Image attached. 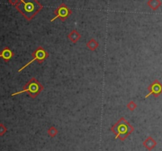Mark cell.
I'll return each instance as SVG.
<instances>
[{
	"label": "cell",
	"mask_w": 162,
	"mask_h": 151,
	"mask_svg": "<svg viewBox=\"0 0 162 151\" xmlns=\"http://www.w3.org/2000/svg\"><path fill=\"white\" fill-rule=\"evenodd\" d=\"M71 10L65 5V4H61L55 11L56 16L51 20V22H54L56 18H61L62 21H65L70 15H71Z\"/></svg>",
	"instance_id": "cell-6"
},
{
	"label": "cell",
	"mask_w": 162,
	"mask_h": 151,
	"mask_svg": "<svg viewBox=\"0 0 162 151\" xmlns=\"http://www.w3.org/2000/svg\"><path fill=\"white\" fill-rule=\"evenodd\" d=\"M43 89H44V86H42L41 83L35 78H32L25 85L22 90L14 93V94H11V96L14 97L18 95V94H23V93H27L30 97L34 99L41 93Z\"/></svg>",
	"instance_id": "cell-3"
},
{
	"label": "cell",
	"mask_w": 162,
	"mask_h": 151,
	"mask_svg": "<svg viewBox=\"0 0 162 151\" xmlns=\"http://www.w3.org/2000/svg\"><path fill=\"white\" fill-rule=\"evenodd\" d=\"M68 38L73 44H76L81 38V34L77 30H72L68 35Z\"/></svg>",
	"instance_id": "cell-9"
},
{
	"label": "cell",
	"mask_w": 162,
	"mask_h": 151,
	"mask_svg": "<svg viewBox=\"0 0 162 151\" xmlns=\"http://www.w3.org/2000/svg\"><path fill=\"white\" fill-rule=\"evenodd\" d=\"M147 4L153 10H157L161 6L162 3L161 0H149Z\"/></svg>",
	"instance_id": "cell-10"
},
{
	"label": "cell",
	"mask_w": 162,
	"mask_h": 151,
	"mask_svg": "<svg viewBox=\"0 0 162 151\" xmlns=\"http://www.w3.org/2000/svg\"><path fill=\"white\" fill-rule=\"evenodd\" d=\"M9 2L15 6L17 10L27 20L33 19L42 9V6L36 0H9Z\"/></svg>",
	"instance_id": "cell-1"
},
{
	"label": "cell",
	"mask_w": 162,
	"mask_h": 151,
	"mask_svg": "<svg viewBox=\"0 0 162 151\" xmlns=\"http://www.w3.org/2000/svg\"><path fill=\"white\" fill-rule=\"evenodd\" d=\"M48 52L44 48H42L41 46H39L38 48H36L35 51H33V52L32 53V57H33V59H32L28 63H26V64L24 65L23 67H21V68L18 70V72L22 71L25 68H26L28 66H29V65L31 64V63H33V62H35V61H37V62H39V63H42L44 60H46V59H48Z\"/></svg>",
	"instance_id": "cell-4"
},
{
	"label": "cell",
	"mask_w": 162,
	"mask_h": 151,
	"mask_svg": "<svg viewBox=\"0 0 162 151\" xmlns=\"http://www.w3.org/2000/svg\"><path fill=\"white\" fill-rule=\"evenodd\" d=\"M142 145L147 150L151 151L157 146V142L152 136H148L147 138L143 141Z\"/></svg>",
	"instance_id": "cell-7"
},
{
	"label": "cell",
	"mask_w": 162,
	"mask_h": 151,
	"mask_svg": "<svg viewBox=\"0 0 162 151\" xmlns=\"http://www.w3.org/2000/svg\"><path fill=\"white\" fill-rule=\"evenodd\" d=\"M149 93L145 97V99H147L151 95H153L155 98H157L158 97L162 94V84L160 82L159 80H154L153 82H151V84L147 87Z\"/></svg>",
	"instance_id": "cell-5"
},
{
	"label": "cell",
	"mask_w": 162,
	"mask_h": 151,
	"mask_svg": "<svg viewBox=\"0 0 162 151\" xmlns=\"http://www.w3.org/2000/svg\"><path fill=\"white\" fill-rule=\"evenodd\" d=\"M7 131V127H6L3 123H0V136H3V135H4Z\"/></svg>",
	"instance_id": "cell-14"
},
{
	"label": "cell",
	"mask_w": 162,
	"mask_h": 151,
	"mask_svg": "<svg viewBox=\"0 0 162 151\" xmlns=\"http://www.w3.org/2000/svg\"><path fill=\"white\" fill-rule=\"evenodd\" d=\"M111 131L115 134L116 139L124 141L131 133L135 131V127L125 118L121 117L111 127Z\"/></svg>",
	"instance_id": "cell-2"
},
{
	"label": "cell",
	"mask_w": 162,
	"mask_h": 151,
	"mask_svg": "<svg viewBox=\"0 0 162 151\" xmlns=\"http://www.w3.org/2000/svg\"><path fill=\"white\" fill-rule=\"evenodd\" d=\"M48 134L51 138H55L58 134V130L55 127H51L48 130Z\"/></svg>",
	"instance_id": "cell-12"
},
{
	"label": "cell",
	"mask_w": 162,
	"mask_h": 151,
	"mask_svg": "<svg viewBox=\"0 0 162 151\" xmlns=\"http://www.w3.org/2000/svg\"><path fill=\"white\" fill-rule=\"evenodd\" d=\"M86 47H87L90 51H95L98 47H99V43L97 42L95 39H91L88 41L86 44Z\"/></svg>",
	"instance_id": "cell-11"
},
{
	"label": "cell",
	"mask_w": 162,
	"mask_h": 151,
	"mask_svg": "<svg viewBox=\"0 0 162 151\" xmlns=\"http://www.w3.org/2000/svg\"><path fill=\"white\" fill-rule=\"evenodd\" d=\"M14 56V53L8 47L3 48V50L0 52V58H3L5 62H9Z\"/></svg>",
	"instance_id": "cell-8"
},
{
	"label": "cell",
	"mask_w": 162,
	"mask_h": 151,
	"mask_svg": "<svg viewBox=\"0 0 162 151\" xmlns=\"http://www.w3.org/2000/svg\"><path fill=\"white\" fill-rule=\"evenodd\" d=\"M127 108H128L131 112H133V111L135 110L136 108H137V105H136V103L135 101H131L127 105Z\"/></svg>",
	"instance_id": "cell-13"
}]
</instances>
